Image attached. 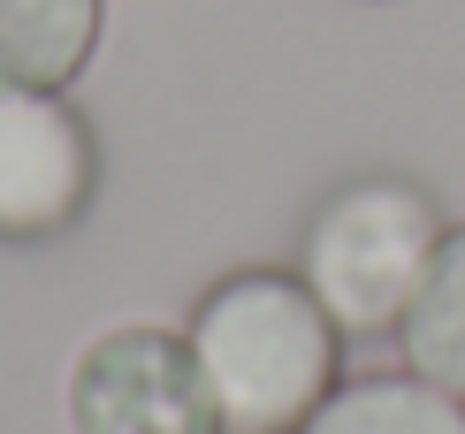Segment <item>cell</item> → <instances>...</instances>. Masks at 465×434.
Listing matches in <instances>:
<instances>
[{
  "mask_svg": "<svg viewBox=\"0 0 465 434\" xmlns=\"http://www.w3.org/2000/svg\"><path fill=\"white\" fill-rule=\"evenodd\" d=\"M100 153L62 92L0 84V236H62L92 206Z\"/></svg>",
  "mask_w": 465,
  "mask_h": 434,
  "instance_id": "277c9868",
  "label": "cell"
},
{
  "mask_svg": "<svg viewBox=\"0 0 465 434\" xmlns=\"http://www.w3.org/2000/svg\"><path fill=\"white\" fill-rule=\"evenodd\" d=\"M69 427L76 434H222V411L183 328L123 321L76 350Z\"/></svg>",
  "mask_w": 465,
  "mask_h": 434,
  "instance_id": "3957f363",
  "label": "cell"
},
{
  "mask_svg": "<svg viewBox=\"0 0 465 434\" xmlns=\"http://www.w3.org/2000/svg\"><path fill=\"white\" fill-rule=\"evenodd\" d=\"M298 434H465V397L435 389L428 373H359L321 397Z\"/></svg>",
  "mask_w": 465,
  "mask_h": 434,
  "instance_id": "8992f818",
  "label": "cell"
},
{
  "mask_svg": "<svg viewBox=\"0 0 465 434\" xmlns=\"http://www.w3.org/2000/svg\"><path fill=\"white\" fill-rule=\"evenodd\" d=\"M442 229L450 222L435 213V199L420 183L366 175V183H343L313 213L298 274H305V290L328 305V321L343 335H381V328L404 321L412 290L428 282Z\"/></svg>",
  "mask_w": 465,
  "mask_h": 434,
  "instance_id": "7a4b0ae2",
  "label": "cell"
},
{
  "mask_svg": "<svg viewBox=\"0 0 465 434\" xmlns=\"http://www.w3.org/2000/svg\"><path fill=\"white\" fill-rule=\"evenodd\" d=\"M107 31V0H0V84L69 92Z\"/></svg>",
  "mask_w": 465,
  "mask_h": 434,
  "instance_id": "5b68a950",
  "label": "cell"
},
{
  "mask_svg": "<svg viewBox=\"0 0 465 434\" xmlns=\"http://www.w3.org/2000/svg\"><path fill=\"white\" fill-rule=\"evenodd\" d=\"M183 335L214 389L222 434H298L343 381V328L305 290V274H229L199 298Z\"/></svg>",
  "mask_w": 465,
  "mask_h": 434,
  "instance_id": "6da1fadb",
  "label": "cell"
},
{
  "mask_svg": "<svg viewBox=\"0 0 465 434\" xmlns=\"http://www.w3.org/2000/svg\"><path fill=\"white\" fill-rule=\"evenodd\" d=\"M397 343H404V366L412 373H428L435 389L465 397V222L442 229L428 282L412 290V305L397 321Z\"/></svg>",
  "mask_w": 465,
  "mask_h": 434,
  "instance_id": "52a82bcc",
  "label": "cell"
}]
</instances>
